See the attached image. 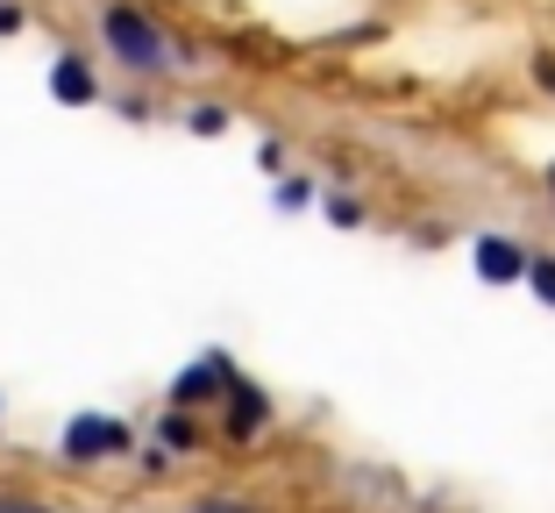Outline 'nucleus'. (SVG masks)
Segmentation results:
<instances>
[{
    "mask_svg": "<svg viewBox=\"0 0 555 513\" xmlns=\"http://www.w3.org/2000/svg\"><path fill=\"white\" fill-rule=\"evenodd\" d=\"M22 22H29V15H22L15 0H0V36H22Z\"/></svg>",
    "mask_w": 555,
    "mask_h": 513,
    "instance_id": "nucleus-14",
    "label": "nucleus"
},
{
    "mask_svg": "<svg viewBox=\"0 0 555 513\" xmlns=\"http://www.w3.org/2000/svg\"><path fill=\"white\" fill-rule=\"evenodd\" d=\"M0 407H8V399H0Z\"/></svg>",
    "mask_w": 555,
    "mask_h": 513,
    "instance_id": "nucleus-17",
    "label": "nucleus"
},
{
    "mask_svg": "<svg viewBox=\"0 0 555 513\" xmlns=\"http://www.w3.org/2000/svg\"><path fill=\"white\" fill-rule=\"evenodd\" d=\"M278 207H285V215H299V207H313V179H278Z\"/></svg>",
    "mask_w": 555,
    "mask_h": 513,
    "instance_id": "nucleus-10",
    "label": "nucleus"
},
{
    "mask_svg": "<svg viewBox=\"0 0 555 513\" xmlns=\"http://www.w3.org/2000/svg\"><path fill=\"white\" fill-rule=\"evenodd\" d=\"M470 265H477V279H485V285H520L527 249L513 243V235H477V243H470Z\"/></svg>",
    "mask_w": 555,
    "mask_h": 513,
    "instance_id": "nucleus-5",
    "label": "nucleus"
},
{
    "mask_svg": "<svg viewBox=\"0 0 555 513\" xmlns=\"http://www.w3.org/2000/svg\"><path fill=\"white\" fill-rule=\"evenodd\" d=\"M534 79H541V86H548V93H555V65H534Z\"/></svg>",
    "mask_w": 555,
    "mask_h": 513,
    "instance_id": "nucleus-15",
    "label": "nucleus"
},
{
    "mask_svg": "<svg viewBox=\"0 0 555 513\" xmlns=\"http://www.w3.org/2000/svg\"><path fill=\"white\" fill-rule=\"evenodd\" d=\"M50 100H57V107H93L100 100V72H93L86 50H57V57H50Z\"/></svg>",
    "mask_w": 555,
    "mask_h": 513,
    "instance_id": "nucleus-4",
    "label": "nucleus"
},
{
    "mask_svg": "<svg viewBox=\"0 0 555 513\" xmlns=\"http://www.w3.org/2000/svg\"><path fill=\"white\" fill-rule=\"evenodd\" d=\"M185 129L193 136H221L229 129V107H221V100H193V107H185Z\"/></svg>",
    "mask_w": 555,
    "mask_h": 513,
    "instance_id": "nucleus-9",
    "label": "nucleus"
},
{
    "mask_svg": "<svg viewBox=\"0 0 555 513\" xmlns=\"http://www.w3.org/2000/svg\"><path fill=\"white\" fill-rule=\"evenodd\" d=\"M229 379H235V364L221 357V349H207V357H193V364L171 379V407H185V414H199V407H221V393H229Z\"/></svg>",
    "mask_w": 555,
    "mask_h": 513,
    "instance_id": "nucleus-3",
    "label": "nucleus"
},
{
    "mask_svg": "<svg viewBox=\"0 0 555 513\" xmlns=\"http://www.w3.org/2000/svg\"><path fill=\"white\" fill-rule=\"evenodd\" d=\"M100 43H107V57H115L121 72H135V79H164L171 65H185L179 43H171L143 8H129V0H107V8H100Z\"/></svg>",
    "mask_w": 555,
    "mask_h": 513,
    "instance_id": "nucleus-1",
    "label": "nucleus"
},
{
    "mask_svg": "<svg viewBox=\"0 0 555 513\" xmlns=\"http://www.w3.org/2000/svg\"><path fill=\"white\" fill-rule=\"evenodd\" d=\"M185 513H257L249 499H199V506H185Z\"/></svg>",
    "mask_w": 555,
    "mask_h": 513,
    "instance_id": "nucleus-12",
    "label": "nucleus"
},
{
    "mask_svg": "<svg viewBox=\"0 0 555 513\" xmlns=\"http://www.w3.org/2000/svg\"><path fill=\"white\" fill-rule=\"evenodd\" d=\"M548 193H555V165H548Z\"/></svg>",
    "mask_w": 555,
    "mask_h": 513,
    "instance_id": "nucleus-16",
    "label": "nucleus"
},
{
    "mask_svg": "<svg viewBox=\"0 0 555 513\" xmlns=\"http://www.w3.org/2000/svg\"><path fill=\"white\" fill-rule=\"evenodd\" d=\"M0 513H57V506H43V499H22V492H0Z\"/></svg>",
    "mask_w": 555,
    "mask_h": 513,
    "instance_id": "nucleus-13",
    "label": "nucleus"
},
{
    "mask_svg": "<svg viewBox=\"0 0 555 513\" xmlns=\"http://www.w3.org/2000/svg\"><path fill=\"white\" fill-rule=\"evenodd\" d=\"M157 449H164V457H193V449H199V421L185 414V407H164V421H157Z\"/></svg>",
    "mask_w": 555,
    "mask_h": 513,
    "instance_id": "nucleus-7",
    "label": "nucleus"
},
{
    "mask_svg": "<svg viewBox=\"0 0 555 513\" xmlns=\"http://www.w3.org/2000/svg\"><path fill=\"white\" fill-rule=\"evenodd\" d=\"M327 221H335V229H357V221H363V207H357V200H343V193H335V200H327Z\"/></svg>",
    "mask_w": 555,
    "mask_h": 513,
    "instance_id": "nucleus-11",
    "label": "nucleus"
},
{
    "mask_svg": "<svg viewBox=\"0 0 555 513\" xmlns=\"http://www.w3.org/2000/svg\"><path fill=\"white\" fill-rule=\"evenodd\" d=\"M520 285L541 299V307H555V257H527V271H520Z\"/></svg>",
    "mask_w": 555,
    "mask_h": 513,
    "instance_id": "nucleus-8",
    "label": "nucleus"
},
{
    "mask_svg": "<svg viewBox=\"0 0 555 513\" xmlns=\"http://www.w3.org/2000/svg\"><path fill=\"white\" fill-rule=\"evenodd\" d=\"M229 443H257L263 428H271V399L257 393V385H243V379H229Z\"/></svg>",
    "mask_w": 555,
    "mask_h": 513,
    "instance_id": "nucleus-6",
    "label": "nucleus"
},
{
    "mask_svg": "<svg viewBox=\"0 0 555 513\" xmlns=\"http://www.w3.org/2000/svg\"><path fill=\"white\" fill-rule=\"evenodd\" d=\"M121 457H135V428L121 414H72L65 428H57V464L72 471H93V464H121Z\"/></svg>",
    "mask_w": 555,
    "mask_h": 513,
    "instance_id": "nucleus-2",
    "label": "nucleus"
}]
</instances>
